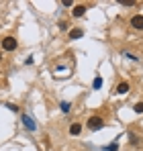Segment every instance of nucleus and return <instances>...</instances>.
Listing matches in <instances>:
<instances>
[{
    "mask_svg": "<svg viewBox=\"0 0 143 151\" xmlns=\"http://www.w3.org/2000/svg\"><path fill=\"white\" fill-rule=\"evenodd\" d=\"M117 149H119V145H117V141H115V143H110V145H108L104 151H117Z\"/></svg>",
    "mask_w": 143,
    "mask_h": 151,
    "instance_id": "14",
    "label": "nucleus"
},
{
    "mask_svg": "<svg viewBox=\"0 0 143 151\" xmlns=\"http://www.w3.org/2000/svg\"><path fill=\"white\" fill-rule=\"evenodd\" d=\"M129 88H131V86H129V82H119V84H117V88H115V92H117V94H127V92H129Z\"/></svg>",
    "mask_w": 143,
    "mask_h": 151,
    "instance_id": "6",
    "label": "nucleus"
},
{
    "mask_svg": "<svg viewBox=\"0 0 143 151\" xmlns=\"http://www.w3.org/2000/svg\"><path fill=\"white\" fill-rule=\"evenodd\" d=\"M129 141H131V145H135V143H139V137H137L135 133H131V135H129Z\"/></svg>",
    "mask_w": 143,
    "mask_h": 151,
    "instance_id": "12",
    "label": "nucleus"
},
{
    "mask_svg": "<svg viewBox=\"0 0 143 151\" xmlns=\"http://www.w3.org/2000/svg\"><path fill=\"white\" fill-rule=\"evenodd\" d=\"M133 110H135L137 114H143V102H135V104H133Z\"/></svg>",
    "mask_w": 143,
    "mask_h": 151,
    "instance_id": "10",
    "label": "nucleus"
},
{
    "mask_svg": "<svg viewBox=\"0 0 143 151\" xmlns=\"http://www.w3.org/2000/svg\"><path fill=\"white\" fill-rule=\"evenodd\" d=\"M61 6H66V8H70V6H74V2H72V0H61Z\"/></svg>",
    "mask_w": 143,
    "mask_h": 151,
    "instance_id": "17",
    "label": "nucleus"
},
{
    "mask_svg": "<svg viewBox=\"0 0 143 151\" xmlns=\"http://www.w3.org/2000/svg\"><path fill=\"white\" fill-rule=\"evenodd\" d=\"M84 37V31L82 29H72L70 31V39H82Z\"/></svg>",
    "mask_w": 143,
    "mask_h": 151,
    "instance_id": "8",
    "label": "nucleus"
},
{
    "mask_svg": "<svg viewBox=\"0 0 143 151\" xmlns=\"http://www.w3.org/2000/svg\"><path fill=\"white\" fill-rule=\"evenodd\" d=\"M21 119H23V125H25V129H29V131H35V129H37V125H35V121H33L31 116H27V114H23Z\"/></svg>",
    "mask_w": 143,
    "mask_h": 151,
    "instance_id": "5",
    "label": "nucleus"
},
{
    "mask_svg": "<svg viewBox=\"0 0 143 151\" xmlns=\"http://www.w3.org/2000/svg\"><path fill=\"white\" fill-rule=\"evenodd\" d=\"M68 21H59V29H61V31H68Z\"/></svg>",
    "mask_w": 143,
    "mask_h": 151,
    "instance_id": "16",
    "label": "nucleus"
},
{
    "mask_svg": "<svg viewBox=\"0 0 143 151\" xmlns=\"http://www.w3.org/2000/svg\"><path fill=\"white\" fill-rule=\"evenodd\" d=\"M92 86H94V90H98V88L102 86V78H100V76H96V78H94V84H92Z\"/></svg>",
    "mask_w": 143,
    "mask_h": 151,
    "instance_id": "11",
    "label": "nucleus"
},
{
    "mask_svg": "<svg viewBox=\"0 0 143 151\" xmlns=\"http://www.w3.org/2000/svg\"><path fill=\"white\" fill-rule=\"evenodd\" d=\"M0 47H2V51H6V53H12V51H17V47H19V41H17V37L8 35V37H4L0 41Z\"/></svg>",
    "mask_w": 143,
    "mask_h": 151,
    "instance_id": "1",
    "label": "nucleus"
},
{
    "mask_svg": "<svg viewBox=\"0 0 143 151\" xmlns=\"http://www.w3.org/2000/svg\"><path fill=\"white\" fill-rule=\"evenodd\" d=\"M6 106H8V110H12V112H19V106H17V104H12V102H8Z\"/></svg>",
    "mask_w": 143,
    "mask_h": 151,
    "instance_id": "15",
    "label": "nucleus"
},
{
    "mask_svg": "<svg viewBox=\"0 0 143 151\" xmlns=\"http://www.w3.org/2000/svg\"><path fill=\"white\" fill-rule=\"evenodd\" d=\"M131 27L137 29V31H143V14H135L131 19Z\"/></svg>",
    "mask_w": 143,
    "mask_h": 151,
    "instance_id": "4",
    "label": "nucleus"
},
{
    "mask_svg": "<svg viewBox=\"0 0 143 151\" xmlns=\"http://www.w3.org/2000/svg\"><path fill=\"white\" fill-rule=\"evenodd\" d=\"M86 10H88V6H86V4H76V6H74V10H72V17H74V19H80V17H84V14H86Z\"/></svg>",
    "mask_w": 143,
    "mask_h": 151,
    "instance_id": "3",
    "label": "nucleus"
},
{
    "mask_svg": "<svg viewBox=\"0 0 143 151\" xmlns=\"http://www.w3.org/2000/svg\"><path fill=\"white\" fill-rule=\"evenodd\" d=\"M82 133V125L80 123H72L70 125V135H80Z\"/></svg>",
    "mask_w": 143,
    "mask_h": 151,
    "instance_id": "7",
    "label": "nucleus"
},
{
    "mask_svg": "<svg viewBox=\"0 0 143 151\" xmlns=\"http://www.w3.org/2000/svg\"><path fill=\"white\" fill-rule=\"evenodd\" d=\"M125 57H129L131 61H137V59H139V57H137V55H133V53H125Z\"/></svg>",
    "mask_w": 143,
    "mask_h": 151,
    "instance_id": "18",
    "label": "nucleus"
},
{
    "mask_svg": "<svg viewBox=\"0 0 143 151\" xmlns=\"http://www.w3.org/2000/svg\"><path fill=\"white\" fill-rule=\"evenodd\" d=\"M0 59H2V53H0Z\"/></svg>",
    "mask_w": 143,
    "mask_h": 151,
    "instance_id": "19",
    "label": "nucleus"
},
{
    "mask_svg": "<svg viewBox=\"0 0 143 151\" xmlns=\"http://www.w3.org/2000/svg\"><path fill=\"white\" fill-rule=\"evenodd\" d=\"M86 125H88L90 131H98V129H102V127H104V119H102V116H98V114H94V116H90V119L86 121Z\"/></svg>",
    "mask_w": 143,
    "mask_h": 151,
    "instance_id": "2",
    "label": "nucleus"
},
{
    "mask_svg": "<svg viewBox=\"0 0 143 151\" xmlns=\"http://www.w3.org/2000/svg\"><path fill=\"white\" fill-rule=\"evenodd\" d=\"M59 108H61V112H70L72 110V102H61V104H59Z\"/></svg>",
    "mask_w": 143,
    "mask_h": 151,
    "instance_id": "9",
    "label": "nucleus"
},
{
    "mask_svg": "<svg viewBox=\"0 0 143 151\" xmlns=\"http://www.w3.org/2000/svg\"><path fill=\"white\" fill-rule=\"evenodd\" d=\"M119 4H121V6H135L137 2H133V0H121Z\"/></svg>",
    "mask_w": 143,
    "mask_h": 151,
    "instance_id": "13",
    "label": "nucleus"
}]
</instances>
